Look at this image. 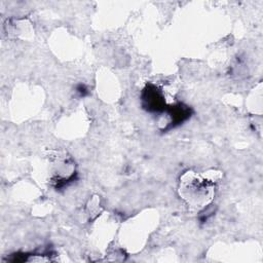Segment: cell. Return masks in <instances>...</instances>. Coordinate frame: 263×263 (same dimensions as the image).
Instances as JSON below:
<instances>
[{
    "mask_svg": "<svg viewBox=\"0 0 263 263\" xmlns=\"http://www.w3.org/2000/svg\"><path fill=\"white\" fill-rule=\"evenodd\" d=\"M185 183V182H184ZM183 191L190 202L193 203L194 206H201L200 202L203 201L204 203L208 202V200L211 198L212 189L209 187L208 183L201 182L199 180H190L189 185L185 183L183 187Z\"/></svg>",
    "mask_w": 263,
    "mask_h": 263,
    "instance_id": "1",
    "label": "cell"
}]
</instances>
